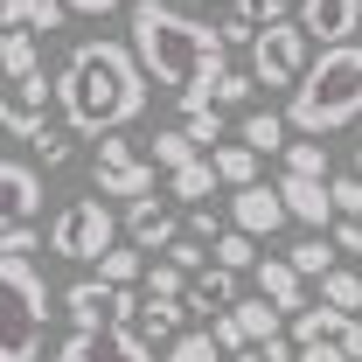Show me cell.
I'll return each mask as SVG.
<instances>
[{
	"instance_id": "obj_1",
	"label": "cell",
	"mask_w": 362,
	"mask_h": 362,
	"mask_svg": "<svg viewBox=\"0 0 362 362\" xmlns=\"http://www.w3.org/2000/svg\"><path fill=\"white\" fill-rule=\"evenodd\" d=\"M146 63L133 56V42H112V35H90L63 56L56 90H63V126H77L84 139L126 133L139 112H146Z\"/></svg>"
},
{
	"instance_id": "obj_2",
	"label": "cell",
	"mask_w": 362,
	"mask_h": 362,
	"mask_svg": "<svg viewBox=\"0 0 362 362\" xmlns=\"http://www.w3.org/2000/svg\"><path fill=\"white\" fill-rule=\"evenodd\" d=\"M126 28H133V56L146 63V77L160 90H175V105H209V84L230 63L223 28L181 14L175 0H133Z\"/></svg>"
},
{
	"instance_id": "obj_3",
	"label": "cell",
	"mask_w": 362,
	"mask_h": 362,
	"mask_svg": "<svg viewBox=\"0 0 362 362\" xmlns=\"http://www.w3.org/2000/svg\"><path fill=\"white\" fill-rule=\"evenodd\" d=\"M286 119H293V133H314V139L356 126L362 119V42L320 49L300 77V90H286Z\"/></svg>"
},
{
	"instance_id": "obj_4",
	"label": "cell",
	"mask_w": 362,
	"mask_h": 362,
	"mask_svg": "<svg viewBox=\"0 0 362 362\" xmlns=\"http://www.w3.org/2000/svg\"><path fill=\"white\" fill-rule=\"evenodd\" d=\"M0 293H7V341L0 362H35L49 341V279L35 258H7L0 265Z\"/></svg>"
},
{
	"instance_id": "obj_5",
	"label": "cell",
	"mask_w": 362,
	"mask_h": 362,
	"mask_svg": "<svg viewBox=\"0 0 362 362\" xmlns=\"http://www.w3.org/2000/svg\"><path fill=\"white\" fill-rule=\"evenodd\" d=\"M105 202H112V195H70V202L49 216V251H56V258H84V265H98V258L119 244V223H112Z\"/></svg>"
},
{
	"instance_id": "obj_6",
	"label": "cell",
	"mask_w": 362,
	"mask_h": 362,
	"mask_svg": "<svg viewBox=\"0 0 362 362\" xmlns=\"http://www.w3.org/2000/svg\"><path fill=\"white\" fill-rule=\"evenodd\" d=\"M90 175H98V195H112V202H146L160 168H153V153H139V139L105 133L98 153H90Z\"/></svg>"
},
{
	"instance_id": "obj_7",
	"label": "cell",
	"mask_w": 362,
	"mask_h": 362,
	"mask_svg": "<svg viewBox=\"0 0 362 362\" xmlns=\"http://www.w3.org/2000/svg\"><path fill=\"white\" fill-rule=\"evenodd\" d=\"M307 63H314V35L300 28V14L279 21V28H258V42H251V70H258V84H265V90H300Z\"/></svg>"
},
{
	"instance_id": "obj_8",
	"label": "cell",
	"mask_w": 362,
	"mask_h": 362,
	"mask_svg": "<svg viewBox=\"0 0 362 362\" xmlns=\"http://www.w3.org/2000/svg\"><path fill=\"white\" fill-rule=\"evenodd\" d=\"M139 307H146V293H139V286H112V279H77V286L63 293L70 327H133Z\"/></svg>"
},
{
	"instance_id": "obj_9",
	"label": "cell",
	"mask_w": 362,
	"mask_h": 362,
	"mask_svg": "<svg viewBox=\"0 0 362 362\" xmlns=\"http://www.w3.org/2000/svg\"><path fill=\"white\" fill-rule=\"evenodd\" d=\"M49 105H63V90H56V77H49V70L14 77V84H7V98H0V126H7V139H28L35 126H49Z\"/></svg>"
},
{
	"instance_id": "obj_10",
	"label": "cell",
	"mask_w": 362,
	"mask_h": 362,
	"mask_svg": "<svg viewBox=\"0 0 362 362\" xmlns=\"http://www.w3.org/2000/svg\"><path fill=\"white\" fill-rule=\"evenodd\" d=\"M56 362H153V341L139 327H77Z\"/></svg>"
},
{
	"instance_id": "obj_11",
	"label": "cell",
	"mask_w": 362,
	"mask_h": 362,
	"mask_svg": "<svg viewBox=\"0 0 362 362\" xmlns=\"http://www.w3.org/2000/svg\"><path fill=\"white\" fill-rule=\"evenodd\" d=\"M279 195H286L293 223H307V230H334V223H341V209H334V181H314V175H279Z\"/></svg>"
},
{
	"instance_id": "obj_12",
	"label": "cell",
	"mask_w": 362,
	"mask_h": 362,
	"mask_svg": "<svg viewBox=\"0 0 362 362\" xmlns=\"http://www.w3.org/2000/svg\"><path fill=\"white\" fill-rule=\"evenodd\" d=\"M0 195H7V223H35L42 216V160L35 153H7Z\"/></svg>"
},
{
	"instance_id": "obj_13",
	"label": "cell",
	"mask_w": 362,
	"mask_h": 362,
	"mask_svg": "<svg viewBox=\"0 0 362 362\" xmlns=\"http://www.w3.org/2000/svg\"><path fill=\"white\" fill-rule=\"evenodd\" d=\"M300 28H307L320 49L356 42L362 35V0H300Z\"/></svg>"
},
{
	"instance_id": "obj_14",
	"label": "cell",
	"mask_w": 362,
	"mask_h": 362,
	"mask_svg": "<svg viewBox=\"0 0 362 362\" xmlns=\"http://www.w3.org/2000/svg\"><path fill=\"white\" fill-rule=\"evenodd\" d=\"M230 223L251 230V237H279V230L293 223V209H286V195H279V188L251 181V188H237V202H230Z\"/></svg>"
},
{
	"instance_id": "obj_15",
	"label": "cell",
	"mask_w": 362,
	"mask_h": 362,
	"mask_svg": "<svg viewBox=\"0 0 362 362\" xmlns=\"http://www.w3.org/2000/svg\"><path fill=\"white\" fill-rule=\"evenodd\" d=\"M237 279H244V272H230V265H216V258H209V265L188 279V314H195V320L230 314V307L244 300V286H237Z\"/></svg>"
},
{
	"instance_id": "obj_16",
	"label": "cell",
	"mask_w": 362,
	"mask_h": 362,
	"mask_svg": "<svg viewBox=\"0 0 362 362\" xmlns=\"http://www.w3.org/2000/svg\"><path fill=\"white\" fill-rule=\"evenodd\" d=\"M307 286H314V279L293 265V258H258V293H265V300H272L286 320L307 314Z\"/></svg>"
},
{
	"instance_id": "obj_17",
	"label": "cell",
	"mask_w": 362,
	"mask_h": 362,
	"mask_svg": "<svg viewBox=\"0 0 362 362\" xmlns=\"http://www.w3.org/2000/svg\"><path fill=\"white\" fill-rule=\"evenodd\" d=\"M126 237H133L139 251H175L188 230L168 216V202H133V209H126Z\"/></svg>"
},
{
	"instance_id": "obj_18",
	"label": "cell",
	"mask_w": 362,
	"mask_h": 362,
	"mask_svg": "<svg viewBox=\"0 0 362 362\" xmlns=\"http://www.w3.org/2000/svg\"><path fill=\"white\" fill-rule=\"evenodd\" d=\"M7 28H35V35H63L70 21V0H0Z\"/></svg>"
},
{
	"instance_id": "obj_19",
	"label": "cell",
	"mask_w": 362,
	"mask_h": 362,
	"mask_svg": "<svg viewBox=\"0 0 362 362\" xmlns=\"http://www.w3.org/2000/svg\"><path fill=\"white\" fill-rule=\"evenodd\" d=\"M146 153H153V168H160V175H175V168H188V160H202V139L188 133V126H168V133L146 139Z\"/></svg>"
},
{
	"instance_id": "obj_20",
	"label": "cell",
	"mask_w": 362,
	"mask_h": 362,
	"mask_svg": "<svg viewBox=\"0 0 362 362\" xmlns=\"http://www.w3.org/2000/svg\"><path fill=\"white\" fill-rule=\"evenodd\" d=\"M216 160H209V153H202V160H188V168H175V175H168V202H209V195H216Z\"/></svg>"
},
{
	"instance_id": "obj_21",
	"label": "cell",
	"mask_w": 362,
	"mask_h": 362,
	"mask_svg": "<svg viewBox=\"0 0 362 362\" xmlns=\"http://www.w3.org/2000/svg\"><path fill=\"white\" fill-rule=\"evenodd\" d=\"M181 320H188V300H146L133 327L153 341V349H160V341H181Z\"/></svg>"
},
{
	"instance_id": "obj_22",
	"label": "cell",
	"mask_w": 362,
	"mask_h": 362,
	"mask_svg": "<svg viewBox=\"0 0 362 362\" xmlns=\"http://www.w3.org/2000/svg\"><path fill=\"white\" fill-rule=\"evenodd\" d=\"M146 265H153V251H139L133 237H126V244H112V251L98 258V279H112V286H139Z\"/></svg>"
},
{
	"instance_id": "obj_23",
	"label": "cell",
	"mask_w": 362,
	"mask_h": 362,
	"mask_svg": "<svg viewBox=\"0 0 362 362\" xmlns=\"http://www.w3.org/2000/svg\"><path fill=\"white\" fill-rule=\"evenodd\" d=\"M188 279H195V272H181L175 258L160 251V258L146 265V279H139V293H146V300H188Z\"/></svg>"
},
{
	"instance_id": "obj_24",
	"label": "cell",
	"mask_w": 362,
	"mask_h": 362,
	"mask_svg": "<svg viewBox=\"0 0 362 362\" xmlns=\"http://www.w3.org/2000/svg\"><path fill=\"white\" fill-rule=\"evenodd\" d=\"M230 314L244 320V334H251V341H279V320H286V314H279V307L265 300V293H244Z\"/></svg>"
},
{
	"instance_id": "obj_25",
	"label": "cell",
	"mask_w": 362,
	"mask_h": 362,
	"mask_svg": "<svg viewBox=\"0 0 362 362\" xmlns=\"http://www.w3.org/2000/svg\"><path fill=\"white\" fill-rule=\"evenodd\" d=\"M70 139H84V133H77V126H35V133L21 139V146H28V153H35V160H42L49 175H56V168H63V160H70Z\"/></svg>"
},
{
	"instance_id": "obj_26",
	"label": "cell",
	"mask_w": 362,
	"mask_h": 362,
	"mask_svg": "<svg viewBox=\"0 0 362 362\" xmlns=\"http://www.w3.org/2000/svg\"><path fill=\"white\" fill-rule=\"evenodd\" d=\"M300 14V0H230V21H244L251 35L258 28H279V21H293Z\"/></svg>"
},
{
	"instance_id": "obj_27",
	"label": "cell",
	"mask_w": 362,
	"mask_h": 362,
	"mask_svg": "<svg viewBox=\"0 0 362 362\" xmlns=\"http://www.w3.org/2000/svg\"><path fill=\"white\" fill-rule=\"evenodd\" d=\"M0 70H7V84H14V77H28V70H42L35 28H7V42H0Z\"/></svg>"
},
{
	"instance_id": "obj_28",
	"label": "cell",
	"mask_w": 362,
	"mask_h": 362,
	"mask_svg": "<svg viewBox=\"0 0 362 362\" xmlns=\"http://www.w3.org/2000/svg\"><path fill=\"white\" fill-rule=\"evenodd\" d=\"M209 160H216L223 188H251L258 181V146H209Z\"/></svg>"
},
{
	"instance_id": "obj_29",
	"label": "cell",
	"mask_w": 362,
	"mask_h": 362,
	"mask_svg": "<svg viewBox=\"0 0 362 362\" xmlns=\"http://www.w3.org/2000/svg\"><path fill=\"white\" fill-rule=\"evenodd\" d=\"M293 119H279V112H251V119H244V146H258V153H286V146H293Z\"/></svg>"
},
{
	"instance_id": "obj_30",
	"label": "cell",
	"mask_w": 362,
	"mask_h": 362,
	"mask_svg": "<svg viewBox=\"0 0 362 362\" xmlns=\"http://www.w3.org/2000/svg\"><path fill=\"white\" fill-rule=\"evenodd\" d=\"M251 90H265V84H258V70H251V63H223L216 84H209V105H244Z\"/></svg>"
},
{
	"instance_id": "obj_31",
	"label": "cell",
	"mask_w": 362,
	"mask_h": 362,
	"mask_svg": "<svg viewBox=\"0 0 362 362\" xmlns=\"http://www.w3.org/2000/svg\"><path fill=\"white\" fill-rule=\"evenodd\" d=\"M314 286H320V300H327V307H341V314H362V272L334 265L327 279H314Z\"/></svg>"
},
{
	"instance_id": "obj_32",
	"label": "cell",
	"mask_w": 362,
	"mask_h": 362,
	"mask_svg": "<svg viewBox=\"0 0 362 362\" xmlns=\"http://www.w3.org/2000/svg\"><path fill=\"white\" fill-rule=\"evenodd\" d=\"M216 265H230V272H258V237L230 223L223 237H216Z\"/></svg>"
},
{
	"instance_id": "obj_33",
	"label": "cell",
	"mask_w": 362,
	"mask_h": 362,
	"mask_svg": "<svg viewBox=\"0 0 362 362\" xmlns=\"http://www.w3.org/2000/svg\"><path fill=\"white\" fill-rule=\"evenodd\" d=\"M223 112H230V105H181V126L202 139V146H223V126H230Z\"/></svg>"
},
{
	"instance_id": "obj_34",
	"label": "cell",
	"mask_w": 362,
	"mask_h": 362,
	"mask_svg": "<svg viewBox=\"0 0 362 362\" xmlns=\"http://www.w3.org/2000/svg\"><path fill=\"white\" fill-rule=\"evenodd\" d=\"M286 175H314V181H327V146H320L314 133H300L293 146H286Z\"/></svg>"
},
{
	"instance_id": "obj_35",
	"label": "cell",
	"mask_w": 362,
	"mask_h": 362,
	"mask_svg": "<svg viewBox=\"0 0 362 362\" xmlns=\"http://www.w3.org/2000/svg\"><path fill=\"white\" fill-rule=\"evenodd\" d=\"M286 258L307 272V279H327V272H334V244H327V237H300V244H293Z\"/></svg>"
},
{
	"instance_id": "obj_36",
	"label": "cell",
	"mask_w": 362,
	"mask_h": 362,
	"mask_svg": "<svg viewBox=\"0 0 362 362\" xmlns=\"http://www.w3.org/2000/svg\"><path fill=\"white\" fill-rule=\"evenodd\" d=\"M168 362H223V341L202 327V334H181V341H168Z\"/></svg>"
},
{
	"instance_id": "obj_37",
	"label": "cell",
	"mask_w": 362,
	"mask_h": 362,
	"mask_svg": "<svg viewBox=\"0 0 362 362\" xmlns=\"http://www.w3.org/2000/svg\"><path fill=\"white\" fill-rule=\"evenodd\" d=\"M334 209L341 216H362V175H334Z\"/></svg>"
},
{
	"instance_id": "obj_38",
	"label": "cell",
	"mask_w": 362,
	"mask_h": 362,
	"mask_svg": "<svg viewBox=\"0 0 362 362\" xmlns=\"http://www.w3.org/2000/svg\"><path fill=\"white\" fill-rule=\"evenodd\" d=\"M0 251H7V258H28V251H35V223H7L0 230Z\"/></svg>"
},
{
	"instance_id": "obj_39",
	"label": "cell",
	"mask_w": 362,
	"mask_h": 362,
	"mask_svg": "<svg viewBox=\"0 0 362 362\" xmlns=\"http://www.w3.org/2000/svg\"><path fill=\"white\" fill-rule=\"evenodd\" d=\"M168 258H175L181 272H202V265H209V258H202V237H195V230L181 237V244H175V251H168Z\"/></svg>"
},
{
	"instance_id": "obj_40",
	"label": "cell",
	"mask_w": 362,
	"mask_h": 362,
	"mask_svg": "<svg viewBox=\"0 0 362 362\" xmlns=\"http://www.w3.org/2000/svg\"><path fill=\"white\" fill-rule=\"evenodd\" d=\"M334 251L362 258V216H341V223H334Z\"/></svg>"
},
{
	"instance_id": "obj_41",
	"label": "cell",
	"mask_w": 362,
	"mask_h": 362,
	"mask_svg": "<svg viewBox=\"0 0 362 362\" xmlns=\"http://www.w3.org/2000/svg\"><path fill=\"white\" fill-rule=\"evenodd\" d=\"M188 230H195V237H202V244H216V237H223V216H216V209H202V202H195V216H188Z\"/></svg>"
},
{
	"instance_id": "obj_42",
	"label": "cell",
	"mask_w": 362,
	"mask_h": 362,
	"mask_svg": "<svg viewBox=\"0 0 362 362\" xmlns=\"http://www.w3.org/2000/svg\"><path fill=\"white\" fill-rule=\"evenodd\" d=\"M300 362H356V356H349L341 341H307V349H300Z\"/></svg>"
},
{
	"instance_id": "obj_43",
	"label": "cell",
	"mask_w": 362,
	"mask_h": 362,
	"mask_svg": "<svg viewBox=\"0 0 362 362\" xmlns=\"http://www.w3.org/2000/svg\"><path fill=\"white\" fill-rule=\"evenodd\" d=\"M119 0H70V14H112Z\"/></svg>"
},
{
	"instance_id": "obj_44",
	"label": "cell",
	"mask_w": 362,
	"mask_h": 362,
	"mask_svg": "<svg viewBox=\"0 0 362 362\" xmlns=\"http://www.w3.org/2000/svg\"><path fill=\"white\" fill-rule=\"evenodd\" d=\"M356 175H362V146H356Z\"/></svg>"
}]
</instances>
